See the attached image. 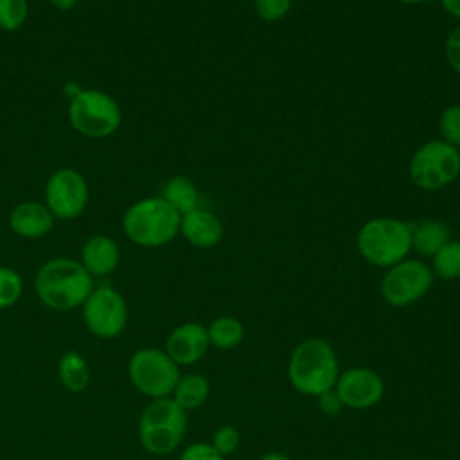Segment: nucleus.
<instances>
[{
	"instance_id": "obj_17",
	"label": "nucleus",
	"mask_w": 460,
	"mask_h": 460,
	"mask_svg": "<svg viewBox=\"0 0 460 460\" xmlns=\"http://www.w3.org/2000/svg\"><path fill=\"white\" fill-rule=\"evenodd\" d=\"M411 230V250L420 257H433L451 237L446 223L438 219H422L410 225Z\"/></svg>"
},
{
	"instance_id": "obj_18",
	"label": "nucleus",
	"mask_w": 460,
	"mask_h": 460,
	"mask_svg": "<svg viewBox=\"0 0 460 460\" xmlns=\"http://www.w3.org/2000/svg\"><path fill=\"white\" fill-rule=\"evenodd\" d=\"M160 198H164L181 216L198 208V203H199V192L196 183L183 174H176L169 178L162 187Z\"/></svg>"
},
{
	"instance_id": "obj_32",
	"label": "nucleus",
	"mask_w": 460,
	"mask_h": 460,
	"mask_svg": "<svg viewBox=\"0 0 460 460\" xmlns=\"http://www.w3.org/2000/svg\"><path fill=\"white\" fill-rule=\"evenodd\" d=\"M49 2L52 4L54 9L66 13V11H72V9L77 5L79 0H49Z\"/></svg>"
},
{
	"instance_id": "obj_9",
	"label": "nucleus",
	"mask_w": 460,
	"mask_h": 460,
	"mask_svg": "<svg viewBox=\"0 0 460 460\" xmlns=\"http://www.w3.org/2000/svg\"><path fill=\"white\" fill-rule=\"evenodd\" d=\"M431 266L420 259H402L390 266L381 279V295L394 307H406L420 300L433 286Z\"/></svg>"
},
{
	"instance_id": "obj_29",
	"label": "nucleus",
	"mask_w": 460,
	"mask_h": 460,
	"mask_svg": "<svg viewBox=\"0 0 460 460\" xmlns=\"http://www.w3.org/2000/svg\"><path fill=\"white\" fill-rule=\"evenodd\" d=\"M444 52L447 65L460 75V25L449 31L444 41Z\"/></svg>"
},
{
	"instance_id": "obj_25",
	"label": "nucleus",
	"mask_w": 460,
	"mask_h": 460,
	"mask_svg": "<svg viewBox=\"0 0 460 460\" xmlns=\"http://www.w3.org/2000/svg\"><path fill=\"white\" fill-rule=\"evenodd\" d=\"M440 138L447 144L460 147V104H451L444 108L438 117Z\"/></svg>"
},
{
	"instance_id": "obj_4",
	"label": "nucleus",
	"mask_w": 460,
	"mask_h": 460,
	"mask_svg": "<svg viewBox=\"0 0 460 460\" xmlns=\"http://www.w3.org/2000/svg\"><path fill=\"white\" fill-rule=\"evenodd\" d=\"M359 255L376 268H390L408 257L411 250L410 225L397 217H372L356 235Z\"/></svg>"
},
{
	"instance_id": "obj_26",
	"label": "nucleus",
	"mask_w": 460,
	"mask_h": 460,
	"mask_svg": "<svg viewBox=\"0 0 460 460\" xmlns=\"http://www.w3.org/2000/svg\"><path fill=\"white\" fill-rule=\"evenodd\" d=\"M293 5V0H253V9L262 22L282 20Z\"/></svg>"
},
{
	"instance_id": "obj_13",
	"label": "nucleus",
	"mask_w": 460,
	"mask_h": 460,
	"mask_svg": "<svg viewBox=\"0 0 460 460\" xmlns=\"http://www.w3.org/2000/svg\"><path fill=\"white\" fill-rule=\"evenodd\" d=\"M208 345L207 327L198 322H187L171 331L165 341V352L178 367H189L207 354Z\"/></svg>"
},
{
	"instance_id": "obj_23",
	"label": "nucleus",
	"mask_w": 460,
	"mask_h": 460,
	"mask_svg": "<svg viewBox=\"0 0 460 460\" xmlns=\"http://www.w3.org/2000/svg\"><path fill=\"white\" fill-rule=\"evenodd\" d=\"M29 18V0H0V29L13 32L25 25Z\"/></svg>"
},
{
	"instance_id": "obj_34",
	"label": "nucleus",
	"mask_w": 460,
	"mask_h": 460,
	"mask_svg": "<svg viewBox=\"0 0 460 460\" xmlns=\"http://www.w3.org/2000/svg\"><path fill=\"white\" fill-rule=\"evenodd\" d=\"M401 4H406V5H417V4H422V2H428V0H397Z\"/></svg>"
},
{
	"instance_id": "obj_6",
	"label": "nucleus",
	"mask_w": 460,
	"mask_h": 460,
	"mask_svg": "<svg viewBox=\"0 0 460 460\" xmlns=\"http://www.w3.org/2000/svg\"><path fill=\"white\" fill-rule=\"evenodd\" d=\"M70 126L88 138H106L113 135L120 122L122 111L119 102L97 88L79 90L68 104Z\"/></svg>"
},
{
	"instance_id": "obj_27",
	"label": "nucleus",
	"mask_w": 460,
	"mask_h": 460,
	"mask_svg": "<svg viewBox=\"0 0 460 460\" xmlns=\"http://www.w3.org/2000/svg\"><path fill=\"white\" fill-rule=\"evenodd\" d=\"M239 440H241L239 431L234 426H221V428L216 429V433L212 437V446L223 456H226V455H230V453H234L237 449Z\"/></svg>"
},
{
	"instance_id": "obj_21",
	"label": "nucleus",
	"mask_w": 460,
	"mask_h": 460,
	"mask_svg": "<svg viewBox=\"0 0 460 460\" xmlns=\"http://www.w3.org/2000/svg\"><path fill=\"white\" fill-rule=\"evenodd\" d=\"M208 341L216 349H235L244 338V325L234 316H217L207 327Z\"/></svg>"
},
{
	"instance_id": "obj_2",
	"label": "nucleus",
	"mask_w": 460,
	"mask_h": 460,
	"mask_svg": "<svg viewBox=\"0 0 460 460\" xmlns=\"http://www.w3.org/2000/svg\"><path fill=\"white\" fill-rule=\"evenodd\" d=\"M338 376V358L327 340L307 338L293 349L288 363V379L296 392L318 397L334 390Z\"/></svg>"
},
{
	"instance_id": "obj_7",
	"label": "nucleus",
	"mask_w": 460,
	"mask_h": 460,
	"mask_svg": "<svg viewBox=\"0 0 460 460\" xmlns=\"http://www.w3.org/2000/svg\"><path fill=\"white\" fill-rule=\"evenodd\" d=\"M408 174L422 190L444 189L460 174V151L442 138H431L413 151Z\"/></svg>"
},
{
	"instance_id": "obj_24",
	"label": "nucleus",
	"mask_w": 460,
	"mask_h": 460,
	"mask_svg": "<svg viewBox=\"0 0 460 460\" xmlns=\"http://www.w3.org/2000/svg\"><path fill=\"white\" fill-rule=\"evenodd\" d=\"M23 291V280L18 271L0 266V309L11 307L18 302Z\"/></svg>"
},
{
	"instance_id": "obj_5",
	"label": "nucleus",
	"mask_w": 460,
	"mask_h": 460,
	"mask_svg": "<svg viewBox=\"0 0 460 460\" xmlns=\"http://www.w3.org/2000/svg\"><path fill=\"white\" fill-rule=\"evenodd\" d=\"M187 431V411L172 397L153 399L140 413L138 438L146 451L167 455L174 451Z\"/></svg>"
},
{
	"instance_id": "obj_33",
	"label": "nucleus",
	"mask_w": 460,
	"mask_h": 460,
	"mask_svg": "<svg viewBox=\"0 0 460 460\" xmlns=\"http://www.w3.org/2000/svg\"><path fill=\"white\" fill-rule=\"evenodd\" d=\"M259 460H291L288 455L284 453H279V451H270V453H264L259 456Z\"/></svg>"
},
{
	"instance_id": "obj_1",
	"label": "nucleus",
	"mask_w": 460,
	"mask_h": 460,
	"mask_svg": "<svg viewBox=\"0 0 460 460\" xmlns=\"http://www.w3.org/2000/svg\"><path fill=\"white\" fill-rule=\"evenodd\" d=\"M34 291L47 307L70 311L84 304L93 291V279L79 261L58 257L40 266L34 277Z\"/></svg>"
},
{
	"instance_id": "obj_22",
	"label": "nucleus",
	"mask_w": 460,
	"mask_h": 460,
	"mask_svg": "<svg viewBox=\"0 0 460 460\" xmlns=\"http://www.w3.org/2000/svg\"><path fill=\"white\" fill-rule=\"evenodd\" d=\"M431 271L442 280L460 279V241L449 239L431 257Z\"/></svg>"
},
{
	"instance_id": "obj_20",
	"label": "nucleus",
	"mask_w": 460,
	"mask_h": 460,
	"mask_svg": "<svg viewBox=\"0 0 460 460\" xmlns=\"http://www.w3.org/2000/svg\"><path fill=\"white\" fill-rule=\"evenodd\" d=\"M58 376L63 386L70 392H83L90 381V370L86 359L79 352H66L59 359Z\"/></svg>"
},
{
	"instance_id": "obj_28",
	"label": "nucleus",
	"mask_w": 460,
	"mask_h": 460,
	"mask_svg": "<svg viewBox=\"0 0 460 460\" xmlns=\"http://www.w3.org/2000/svg\"><path fill=\"white\" fill-rule=\"evenodd\" d=\"M180 460H223V455L207 442H196L183 449Z\"/></svg>"
},
{
	"instance_id": "obj_10",
	"label": "nucleus",
	"mask_w": 460,
	"mask_h": 460,
	"mask_svg": "<svg viewBox=\"0 0 460 460\" xmlns=\"http://www.w3.org/2000/svg\"><path fill=\"white\" fill-rule=\"evenodd\" d=\"M90 199V189L84 176L70 167L54 171L45 183V205L56 219L79 217Z\"/></svg>"
},
{
	"instance_id": "obj_15",
	"label": "nucleus",
	"mask_w": 460,
	"mask_h": 460,
	"mask_svg": "<svg viewBox=\"0 0 460 460\" xmlns=\"http://www.w3.org/2000/svg\"><path fill=\"white\" fill-rule=\"evenodd\" d=\"M223 232L225 230L221 219L207 208L198 207L183 214L180 221V234L189 244L196 248H212L219 244Z\"/></svg>"
},
{
	"instance_id": "obj_11",
	"label": "nucleus",
	"mask_w": 460,
	"mask_h": 460,
	"mask_svg": "<svg viewBox=\"0 0 460 460\" xmlns=\"http://www.w3.org/2000/svg\"><path fill=\"white\" fill-rule=\"evenodd\" d=\"M81 307H83V320L88 331L99 338L111 340L126 329V323H128L126 300L117 289L110 286H101L93 289Z\"/></svg>"
},
{
	"instance_id": "obj_14",
	"label": "nucleus",
	"mask_w": 460,
	"mask_h": 460,
	"mask_svg": "<svg viewBox=\"0 0 460 460\" xmlns=\"http://www.w3.org/2000/svg\"><path fill=\"white\" fill-rule=\"evenodd\" d=\"M56 217L45 203L22 201L7 217L9 228L22 239H40L52 232Z\"/></svg>"
},
{
	"instance_id": "obj_8",
	"label": "nucleus",
	"mask_w": 460,
	"mask_h": 460,
	"mask_svg": "<svg viewBox=\"0 0 460 460\" xmlns=\"http://www.w3.org/2000/svg\"><path fill=\"white\" fill-rule=\"evenodd\" d=\"M128 374L133 386L151 399L169 397L180 379L178 365L165 350L153 347L140 349L131 356Z\"/></svg>"
},
{
	"instance_id": "obj_16",
	"label": "nucleus",
	"mask_w": 460,
	"mask_h": 460,
	"mask_svg": "<svg viewBox=\"0 0 460 460\" xmlns=\"http://www.w3.org/2000/svg\"><path fill=\"white\" fill-rule=\"evenodd\" d=\"M120 250L115 239L104 234L92 235L81 248V264L92 277H102L117 270Z\"/></svg>"
},
{
	"instance_id": "obj_3",
	"label": "nucleus",
	"mask_w": 460,
	"mask_h": 460,
	"mask_svg": "<svg viewBox=\"0 0 460 460\" xmlns=\"http://www.w3.org/2000/svg\"><path fill=\"white\" fill-rule=\"evenodd\" d=\"M181 214L164 198H142L129 205L122 217L124 235L144 248H158L180 234Z\"/></svg>"
},
{
	"instance_id": "obj_31",
	"label": "nucleus",
	"mask_w": 460,
	"mask_h": 460,
	"mask_svg": "<svg viewBox=\"0 0 460 460\" xmlns=\"http://www.w3.org/2000/svg\"><path fill=\"white\" fill-rule=\"evenodd\" d=\"M440 4L449 16L460 20V0H440Z\"/></svg>"
},
{
	"instance_id": "obj_30",
	"label": "nucleus",
	"mask_w": 460,
	"mask_h": 460,
	"mask_svg": "<svg viewBox=\"0 0 460 460\" xmlns=\"http://www.w3.org/2000/svg\"><path fill=\"white\" fill-rule=\"evenodd\" d=\"M341 408H343V404H341V401H340V397H338V394L334 390H329V392L318 395V410L322 413L332 417V415L340 413Z\"/></svg>"
},
{
	"instance_id": "obj_12",
	"label": "nucleus",
	"mask_w": 460,
	"mask_h": 460,
	"mask_svg": "<svg viewBox=\"0 0 460 460\" xmlns=\"http://www.w3.org/2000/svg\"><path fill=\"white\" fill-rule=\"evenodd\" d=\"M334 392L338 394L343 408L367 410L383 399L385 383L376 370L354 367L338 376Z\"/></svg>"
},
{
	"instance_id": "obj_19",
	"label": "nucleus",
	"mask_w": 460,
	"mask_h": 460,
	"mask_svg": "<svg viewBox=\"0 0 460 460\" xmlns=\"http://www.w3.org/2000/svg\"><path fill=\"white\" fill-rule=\"evenodd\" d=\"M208 394H210V385L205 376L185 374V376H180L172 392V399L178 406H181L187 411V410L199 408L208 399Z\"/></svg>"
}]
</instances>
